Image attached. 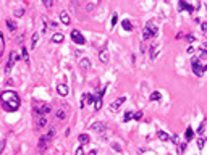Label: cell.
<instances>
[{
  "label": "cell",
  "instance_id": "obj_30",
  "mask_svg": "<svg viewBox=\"0 0 207 155\" xmlns=\"http://www.w3.org/2000/svg\"><path fill=\"white\" fill-rule=\"evenodd\" d=\"M193 134H194V133H193V128H188V129H186V134H185V136H186V141H191V139H193Z\"/></svg>",
  "mask_w": 207,
  "mask_h": 155
},
{
  "label": "cell",
  "instance_id": "obj_14",
  "mask_svg": "<svg viewBox=\"0 0 207 155\" xmlns=\"http://www.w3.org/2000/svg\"><path fill=\"white\" fill-rule=\"evenodd\" d=\"M47 124V116H36V128H44Z\"/></svg>",
  "mask_w": 207,
  "mask_h": 155
},
{
  "label": "cell",
  "instance_id": "obj_29",
  "mask_svg": "<svg viewBox=\"0 0 207 155\" xmlns=\"http://www.w3.org/2000/svg\"><path fill=\"white\" fill-rule=\"evenodd\" d=\"M21 55H23V60H24L26 63H29V57H28V50H26V47L21 49Z\"/></svg>",
  "mask_w": 207,
  "mask_h": 155
},
{
  "label": "cell",
  "instance_id": "obj_37",
  "mask_svg": "<svg viewBox=\"0 0 207 155\" xmlns=\"http://www.w3.org/2000/svg\"><path fill=\"white\" fill-rule=\"evenodd\" d=\"M86 97H88V94H83V97H81V103H79V107H81V108L86 107Z\"/></svg>",
  "mask_w": 207,
  "mask_h": 155
},
{
  "label": "cell",
  "instance_id": "obj_4",
  "mask_svg": "<svg viewBox=\"0 0 207 155\" xmlns=\"http://www.w3.org/2000/svg\"><path fill=\"white\" fill-rule=\"evenodd\" d=\"M20 58V55L16 54V52L13 50V52H10V57H8V61H7V65H5V73H10L11 70H13V66H15V61Z\"/></svg>",
  "mask_w": 207,
  "mask_h": 155
},
{
  "label": "cell",
  "instance_id": "obj_22",
  "mask_svg": "<svg viewBox=\"0 0 207 155\" xmlns=\"http://www.w3.org/2000/svg\"><path fill=\"white\" fill-rule=\"evenodd\" d=\"M157 55H159V47L154 44L151 47V60H155V58H157Z\"/></svg>",
  "mask_w": 207,
  "mask_h": 155
},
{
  "label": "cell",
  "instance_id": "obj_31",
  "mask_svg": "<svg viewBox=\"0 0 207 155\" xmlns=\"http://www.w3.org/2000/svg\"><path fill=\"white\" fill-rule=\"evenodd\" d=\"M185 149H186V142H180V144H178V153H183L185 152Z\"/></svg>",
  "mask_w": 207,
  "mask_h": 155
},
{
  "label": "cell",
  "instance_id": "obj_35",
  "mask_svg": "<svg viewBox=\"0 0 207 155\" xmlns=\"http://www.w3.org/2000/svg\"><path fill=\"white\" fill-rule=\"evenodd\" d=\"M112 147H113V150H117L118 153H122V152H123V149H122V146L115 144V142H113V144H112Z\"/></svg>",
  "mask_w": 207,
  "mask_h": 155
},
{
  "label": "cell",
  "instance_id": "obj_16",
  "mask_svg": "<svg viewBox=\"0 0 207 155\" xmlns=\"http://www.w3.org/2000/svg\"><path fill=\"white\" fill-rule=\"evenodd\" d=\"M63 39H65V36H63L62 32H55L54 36H52V42H55V44H62V42H63Z\"/></svg>",
  "mask_w": 207,
  "mask_h": 155
},
{
  "label": "cell",
  "instance_id": "obj_46",
  "mask_svg": "<svg viewBox=\"0 0 207 155\" xmlns=\"http://www.w3.org/2000/svg\"><path fill=\"white\" fill-rule=\"evenodd\" d=\"M50 28H52V29H55V28H57V21H52L50 23Z\"/></svg>",
  "mask_w": 207,
  "mask_h": 155
},
{
  "label": "cell",
  "instance_id": "obj_6",
  "mask_svg": "<svg viewBox=\"0 0 207 155\" xmlns=\"http://www.w3.org/2000/svg\"><path fill=\"white\" fill-rule=\"evenodd\" d=\"M49 144H50V139H49V137H47V136H41V139H39V144H37V149H39L41 152H44L45 149L49 147Z\"/></svg>",
  "mask_w": 207,
  "mask_h": 155
},
{
  "label": "cell",
  "instance_id": "obj_42",
  "mask_svg": "<svg viewBox=\"0 0 207 155\" xmlns=\"http://www.w3.org/2000/svg\"><path fill=\"white\" fill-rule=\"evenodd\" d=\"M44 5H45L47 8H52V7H54V2H49V0H45V2H44Z\"/></svg>",
  "mask_w": 207,
  "mask_h": 155
},
{
  "label": "cell",
  "instance_id": "obj_17",
  "mask_svg": "<svg viewBox=\"0 0 207 155\" xmlns=\"http://www.w3.org/2000/svg\"><path fill=\"white\" fill-rule=\"evenodd\" d=\"M3 50H5V37H3V32L0 31V61H2V57H3Z\"/></svg>",
  "mask_w": 207,
  "mask_h": 155
},
{
  "label": "cell",
  "instance_id": "obj_7",
  "mask_svg": "<svg viewBox=\"0 0 207 155\" xmlns=\"http://www.w3.org/2000/svg\"><path fill=\"white\" fill-rule=\"evenodd\" d=\"M91 66H92V65H91V60H89V58H86V57H84V58L79 60V70H81L83 73L89 71Z\"/></svg>",
  "mask_w": 207,
  "mask_h": 155
},
{
  "label": "cell",
  "instance_id": "obj_45",
  "mask_svg": "<svg viewBox=\"0 0 207 155\" xmlns=\"http://www.w3.org/2000/svg\"><path fill=\"white\" fill-rule=\"evenodd\" d=\"M201 26H202V32H205L207 31V23H202Z\"/></svg>",
  "mask_w": 207,
  "mask_h": 155
},
{
  "label": "cell",
  "instance_id": "obj_11",
  "mask_svg": "<svg viewBox=\"0 0 207 155\" xmlns=\"http://www.w3.org/2000/svg\"><path fill=\"white\" fill-rule=\"evenodd\" d=\"M57 92H58V95H62V97H66L68 94H70V87H68L66 84H58L57 86Z\"/></svg>",
  "mask_w": 207,
  "mask_h": 155
},
{
  "label": "cell",
  "instance_id": "obj_3",
  "mask_svg": "<svg viewBox=\"0 0 207 155\" xmlns=\"http://www.w3.org/2000/svg\"><path fill=\"white\" fill-rule=\"evenodd\" d=\"M191 70H193V73L196 74L198 78H202L207 68H204L202 65H201L199 60H198V57H196V58H193V61H191Z\"/></svg>",
  "mask_w": 207,
  "mask_h": 155
},
{
  "label": "cell",
  "instance_id": "obj_12",
  "mask_svg": "<svg viewBox=\"0 0 207 155\" xmlns=\"http://www.w3.org/2000/svg\"><path fill=\"white\" fill-rule=\"evenodd\" d=\"M157 137H159L162 142H170V134H167L165 131H162V129L157 131Z\"/></svg>",
  "mask_w": 207,
  "mask_h": 155
},
{
  "label": "cell",
  "instance_id": "obj_25",
  "mask_svg": "<svg viewBox=\"0 0 207 155\" xmlns=\"http://www.w3.org/2000/svg\"><path fill=\"white\" fill-rule=\"evenodd\" d=\"M133 115H134L133 112H126V113L123 115V121H125V123H128L130 120H133Z\"/></svg>",
  "mask_w": 207,
  "mask_h": 155
},
{
  "label": "cell",
  "instance_id": "obj_27",
  "mask_svg": "<svg viewBox=\"0 0 207 155\" xmlns=\"http://www.w3.org/2000/svg\"><path fill=\"white\" fill-rule=\"evenodd\" d=\"M55 134H57V129H55V126H52V128L49 129V133H47V134H45V136H47V137H49V139L52 141V137H54Z\"/></svg>",
  "mask_w": 207,
  "mask_h": 155
},
{
  "label": "cell",
  "instance_id": "obj_18",
  "mask_svg": "<svg viewBox=\"0 0 207 155\" xmlns=\"http://www.w3.org/2000/svg\"><path fill=\"white\" fill-rule=\"evenodd\" d=\"M122 26L125 31H133V23H131L130 20H123L122 21Z\"/></svg>",
  "mask_w": 207,
  "mask_h": 155
},
{
  "label": "cell",
  "instance_id": "obj_20",
  "mask_svg": "<svg viewBox=\"0 0 207 155\" xmlns=\"http://www.w3.org/2000/svg\"><path fill=\"white\" fill-rule=\"evenodd\" d=\"M37 41H39V32H34L32 36H31V49H32V50L36 49V45H37Z\"/></svg>",
  "mask_w": 207,
  "mask_h": 155
},
{
  "label": "cell",
  "instance_id": "obj_32",
  "mask_svg": "<svg viewBox=\"0 0 207 155\" xmlns=\"http://www.w3.org/2000/svg\"><path fill=\"white\" fill-rule=\"evenodd\" d=\"M23 15H24V10H23V8H18V10H15V16H16V18H21Z\"/></svg>",
  "mask_w": 207,
  "mask_h": 155
},
{
  "label": "cell",
  "instance_id": "obj_24",
  "mask_svg": "<svg viewBox=\"0 0 207 155\" xmlns=\"http://www.w3.org/2000/svg\"><path fill=\"white\" fill-rule=\"evenodd\" d=\"M7 26H8V29L11 31V32H15L16 31V23H13V20H7Z\"/></svg>",
  "mask_w": 207,
  "mask_h": 155
},
{
  "label": "cell",
  "instance_id": "obj_8",
  "mask_svg": "<svg viewBox=\"0 0 207 155\" xmlns=\"http://www.w3.org/2000/svg\"><path fill=\"white\" fill-rule=\"evenodd\" d=\"M125 102H126V99H125V97H118V99H115V100H113V102L110 103V110L117 112V110H118V108H120V107L123 105Z\"/></svg>",
  "mask_w": 207,
  "mask_h": 155
},
{
  "label": "cell",
  "instance_id": "obj_1",
  "mask_svg": "<svg viewBox=\"0 0 207 155\" xmlns=\"http://www.w3.org/2000/svg\"><path fill=\"white\" fill-rule=\"evenodd\" d=\"M0 99H2L3 107L7 108V110H10V112L11 110H18L20 105H21V99L15 90H3L2 95H0Z\"/></svg>",
  "mask_w": 207,
  "mask_h": 155
},
{
  "label": "cell",
  "instance_id": "obj_9",
  "mask_svg": "<svg viewBox=\"0 0 207 155\" xmlns=\"http://www.w3.org/2000/svg\"><path fill=\"white\" fill-rule=\"evenodd\" d=\"M91 129L96 131V133H104V131L107 129V124L102 123V121H96V123L91 124Z\"/></svg>",
  "mask_w": 207,
  "mask_h": 155
},
{
  "label": "cell",
  "instance_id": "obj_34",
  "mask_svg": "<svg viewBox=\"0 0 207 155\" xmlns=\"http://www.w3.org/2000/svg\"><path fill=\"white\" fill-rule=\"evenodd\" d=\"M204 146H205V139H204V137L198 139V147H199V149H204Z\"/></svg>",
  "mask_w": 207,
  "mask_h": 155
},
{
  "label": "cell",
  "instance_id": "obj_13",
  "mask_svg": "<svg viewBox=\"0 0 207 155\" xmlns=\"http://www.w3.org/2000/svg\"><path fill=\"white\" fill-rule=\"evenodd\" d=\"M178 7H180V10H188L189 13H193V11H194V5H189V3H186V2H183V0L178 3Z\"/></svg>",
  "mask_w": 207,
  "mask_h": 155
},
{
  "label": "cell",
  "instance_id": "obj_5",
  "mask_svg": "<svg viewBox=\"0 0 207 155\" xmlns=\"http://www.w3.org/2000/svg\"><path fill=\"white\" fill-rule=\"evenodd\" d=\"M71 39H73V42L74 44H79V45H84L86 44V39L81 32H79L78 29H73L71 31Z\"/></svg>",
  "mask_w": 207,
  "mask_h": 155
},
{
  "label": "cell",
  "instance_id": "obj_41",
  "mask_svg": "<svg viewBox=\"0 0 207 155\" xmlns=\"http://www.w3.org/2000/svg\"><path fill=\"white\" fill-rule=\"evenodd\" d=\"M76 155H84V149L83 147H78L76 149Z\"/></svg>",
  "mask_w": 207,
  "mask_h": 155
},
{
  "label": "cell",
  "instance_id": "obj_33",
  "mask_svg": "<svg viewBox=\"0 0 207 155\" xmlns=\"http://www.w3.org/2000/svg\"><path fill=\"white\" fill-rule=\"evenodd\" d=\"M5 147H7V141L2 139V141H0V155H2V152L5 150Z\"/></svg>",
  "mask_w": 207,
  "mask_h": 155
},
{
  "label": "cell",
  "instance_id": "obj_28",
  "mask_svg": "<svg viewBox=\"0 0 207 155\" xmlns=\"http://www.w3.org/2000/svg\"><path fill=\"white\" fill-rule=\"evenodd\" d=\"M170 141H171V144H175V146L180 144V137H178V134H171L170 136Z\"/></svg>",
  "mask_w": 207,
  "mask_h": 155
},
{
  "label": "cell",
  "instance_id": "obj_43",
  "mask_svg": "<svg viewBox=\"0 0 207 155\" xmlns=\"http://www.w3.org/2000/svg\"><path fill=\"white\" fill-rule=\"evenodd\" d=\"M117 20H118V16H117V15H113V16H112V26L117 24Z\"/></svg>",
  "mask_w": 207,
  "mask_h": 155
},
{
  "label": "cell",
  "instance_id": "obj_40",
  "mask_svg": "<svg viewBox=\"0 0 207 155\" xmlns=\"http://www.w3.org/2000/svg\"><path fill=\"white\" fill-rule=\"evenodd\" d=\"M186 41H188L189 44H193L194 41H196V39H194V36H191V34H189V36H186Z\"/></svg>",
  "mask_w": 207,
  "mask_h": 155
},
{
  "label": "cell",
  "instance_id": "obj_19",
  "mask_svg": "<svg viewBox=\"0 0 207 155\" xmlns=\"http://www.w3.org/2000/svg\"><path fill=\"white\" fill-rule=\"evenodd\" d=\"M99 60H100L102 63H107V61H108V52H107V50H100V52H99Z\"/></svg>",
  "mask_w": 207,
  "mask_h": 155
},
{
  "label": "cell",
  "instance_id": "obj_2",
  "mask_svg": "<svg viewBox=\"0 0 207 155\" xmlns=\"http://www.w3.org/2000/svg\"><path fill=\"white\" fill-rule=\"evenodd\" d=\"M157 34H159V28L155 26L154 20H149L147 24L142 28V39H144V41H147V39L157 37Z\"/></svg>",
  "mask_w": 207,
  "mask_h": 155
},
{
  "label": "cell",
  "instance_id": "obj_36",
  "mask_svg": "<svg viewBox=\"0 0 207 155\" xmlns=\"http://www.w3.org/2000/svg\"><path fill=\"white\" fill-rule=\"evenodd\" d=\"M65 116H66V115H65V112H63V110L57 112V118H58V120H65Z\"/></svg>",
  "mask_w": 207,
  "mask_h": 155
},
{
  "label": "cell",
  "instance_id": "obj_10",
  "mask_svg": "<svg viewBox=\"0 0 207 155\" xmlns=\"http://www.w3.org/2000/svg\"><path fill=\"white\" fill-rule=\"evenodd\" d=\"M60 21H62V23H63V24H65V26H68V24H70V23H71L70 13H68L66 10H62V11H60Z\"/></svg>",
  "mask_w": 207,
  "mask_h": 155
},
{
  "label": "cell",
  "instance_id": "obj_39",
  "mask_svg": "<svg viewBox=\"0 0 207 155\" xmlns=\"http://www.w3.org/2000/svg\"><path fill=\"white\" fill-rule=\"evenodd\" d=\"M96 5H97V3H88V5H86V10H88V11L94 10V8H96Z\"/></svg>",
  "mask_w": 207,
  "mask_h": 155
},
{
  "label": "cell",
  "instance_id": "obj_26",
  "mask_svg": "<svg viewBox=\"0 0 207 155\" xmlns=\"http://www.w3.org/2000/svg\"><path fill=\"white\" fill-rule=\"evenodd\" d=\"M198 134H201V136H204L205 134V121H202L199 124V128H198Z\"/></svg>",
  "mask_w": 207,
  "mask_h": 155
},
{
  "label": "cell",
  "instance_id": "obj_21",
  "mask_svg": "<svg viewBox=\"0 0 207 155\" xmlns=\"http://www.w3.org/2000/svg\"><path fill=\"white\" fill-rule=\"evenodd\" d=\"M149 99H151L152 102H159L160 99H162V94H160L159 90H154V92L151 94V97H149Z\"/></svg>",
  "mask_w": 207,
  "mask_h": 155
},
{
  "label": "cell",
  "instance_id": "obj_15",
  "mask_svg": "<svg viewBox=\"0 0 207 155\" xmlns=\"http://www.w3.org/2000/svg\"><path fill=\"white\" fill-rule=\"evenodd\" d=\"M78 141L79 142H81V146H86V144H89V142H91V137H89V134H79L78 136Z\"/></svg>",
  "mask_w": 207,
  "mask_h": 155
},
{
  "label": "cell",
  "instance_id": "obj_44",
  "mask_svg": "<svg viewBox=\"0 0 207 155\" xmlns=\"http://www.w3.org/2000/svg\"><path fill=\"white\" fill-rule=\"evenodd\" d=\"M97 153H99V150H97V149H92V150H91L88 155H97Z\"/></svg>",
  "mask_w": 207,
  "mask_h": 155
},
{
  "label": "cell",
  "instance_id": "obj_23",
  "mask_svg": "<svg viewBox=\"0 0 207 155\" xmlns=\"http://www.w3.org/2000/svg\"><path fill=\"white\" fill-rule=\"evenodd\" d=\"M102 108V99L100 97H96V100H94V110L97 112V110H100Z\"/></svg>",
  "mask_w": 207,
  "mask_h": 155
},
{
  "label": "cell",
  "instance_id": "obj_38",
  "mask_svg": "<svg viewBox=\"0 0 207 155\" xmlns=\"http://www.w3.org/2000/svg\"><path fill=\"white\" fill-rule=\"evenodd\" d=\"M141 118H142V112H136V113L133 115V120H137V121H139Z\"/></svg>",
  "mask_w": 207,
  "mask_h": 155
}]
</instances>
